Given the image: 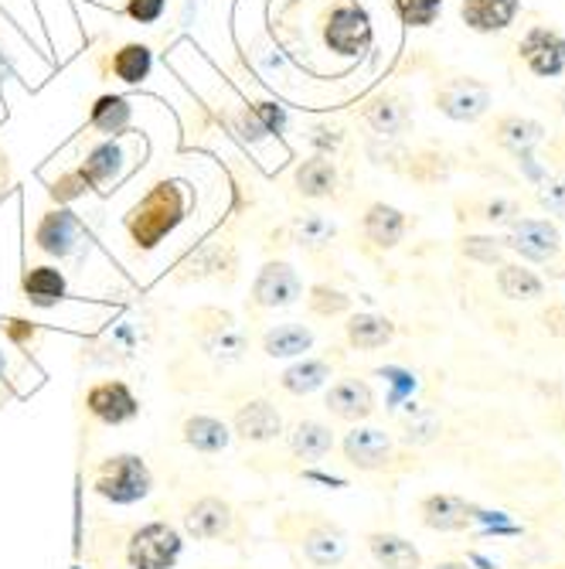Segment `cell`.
<instances>
[{"mask_svg": "<svg viewBox=\"0 0 565 569\" xmlns=\"http://www.w3.org/2000/svg\"><path fill=\"white\" fill-rule=\"evenodd\" d=\"M188 204H191V194H188L184 181L153 184L123 216V232L133 242V249H140V252L158 249L188 219Z\"/></svg>", "mask_w": 565, "mask_h": 569, "instance_id": "cell-1", "label": "cell"}, {"mask_svg": "<svg viewBox=\"0 0 565 569\" xmlns=\"http://www.w3.org/2000/svg\"><path fill=\"white\" fill-rule=\"evenodd\" d=\"M92 491L110 505H137L153 491V471L140 453H113L95 463Z\"/></svg>", "mask_w": 565, "mask_h": 569, "instance_id": "cell-2", "label": "cell"}, {"mask_svg": "<svg viewBox=\"0 0 565 569\" xmlns=\"http://www.w3.org/2000/svg\"><path fill=\"white\" fill-rule=\"evenodd\" d=\"M283 532H290V542L296 546L300 559L314 569H337L347 556V536L341 526L317 519V515H293L283 522Z\"/></svg>", "mask_w": 565, "mask_h": 569, "instance_id": "cell-3", "label": "cell"}, {"mask_svg": "<svg viewBox=\"0 0 565 569\" xmlns=\"http://www.w3.org/2000/svg\"><path fill=\"white\" fill-rule=\"evenodd\" d=\"M184 552V536L164 519H153L130 532L127 566L130 569H174Z\"/></svg>", "mask_w": 565, "mask_h": 569, "instance_id": "cell-4", "label": "cell"}, {"mask_svg": "<svg viewBox=\"0 0 565 569\" xmlns=\"http://www.w3.org/2000/svg\"><path fill=\"white\" fill-rule=\"evenodd\" d=\"M341 453L351 463L354 471L362 475H385L398 468V443L392 433H385L382 427H365V423H354L344 440H341Z\"/></svg>", "mask_w": 565, "mask_h": 569, "instance_id": "cell-5", "label": "cell"}, {"mask_svg": "<svg viewBox=\"0 0 565 569\" xmlns=\"http://www.w3.org/2000/svg\"><path fill=\"white\" fill-rule=\"evenodd\" d=\"M372 41H375L372 18L362 4H354V0H341V4H334L331 14L324 18V44L341 59L365 56Z\"/></svg>", "mask_w": 565, "mask_h": 569, "instance_id": "cell-6", "label": "cell"}, {"mask_svg": "<svg viewBox=\"0 0 565 569\" xmlns=\"http://www.w3.org/2000/svg\"><path fill=\"white\" fill-rule=\"evenodd\" d=\"M89 242V232L82 226V219L65 209V204H59V209H48L41 212L38 226H34V249L44 252L48 260H75V256L85 249Z\"/></svg>", "mask_w": 565, "mask_h": 569, "instance_id": "cell-7", "label": "cell"}, {"mask_svg": "<svg viewBox=\"0 0 565 569\" xmlns=\"http://www.w3.org/2000/svg\"><path fill=\"white\" fill-rule=\"evenodd\" d=\"M433 102L436 110L453 120V123H477L494 102V92L487 82L481 79H471V76H453V79H443L436 89H433Z\"/></svg>", "mask_w": 565, "mask_h": 569, "instance_id": "cell-8", "label": "cell"}, {"mask_svg": "<svg viewBox=\"0 0 565 569\" xmlns=\"http://www.w3.org/2000/svg\"><path fill=\"white\" fill-rule=\"evenodd\" d=\"M184 532L198 542H232L239 536V511L219 495H201L184 508Z\"/></svg>", "mask_w": 565, "mask_h": 569, "instance_id": "cell-9", "label": "cell"}, {"mask_svg": "<svg viewBox=\"0 0 565 569\" xmlns=\"http://www.w3.org/2000/svg\"><path fill=\"white\" fill-rule=\"evenodd\" d=\"M501 242L522 263H538V267L555 263L562 252V232L552 219H515Z\"/></svg>", "mask_w": 565, "mask_h": 569, "instance_id": "cell-10", "label": "cell"}, {"mask_svg": "<svg viewBox=\"0 0 565 569\" xmlns=\"http://www.w3.org/2000/svg\"><path fill=\"white\" fill-rule=\"evenodd\" d=\"M85 412L102 427H127L140 417V399L123 379H102L89 386Z\"/></svg>", "mask_w": 565, "mask_h": 569, "instance_id": "cell-11", "label": "cell"}, {"mask_svg": "<svg viewBox=\"0 0 565 569\" xmlns=\"http://www.w3.org/2000/svg\"><path fill=\"white\" fill-rule=\"evenodd\" d=\"M300 297H303L300 273L283 260H270V263H263V270L255 273V280H252L249 307L252 310H276V307L296 303Z\"/></svg>", "mask_w": 565, "mask_h": 569, "instance_id": "cell-12", "label": "cell"}, {"mask_svg": "<svg viewBox=\"0 0 565 569\" xmlns=\"http://www.w3.org/2000/svg\"><path fill=\"white\" fill-rule=\"evenodd\" d=\"M518 56L532 76L558 79L565 76V34L545 24H532L518 41Z\"/></svg>", "mask_w": 565, "mask_h": 569, "instance_id": "cell-13", "label": "cell"}, {"mask_svg": "<svg viewBox=\"0 0 565 569\" xmlns=\"http://www.w3.org/2000/svg\"><path fill=\"white\" fill-rule=\"evenodd\" d=\"M127 150H123V143H120V137H113V140H102V143H95L89 153H85V161L72 171L75 178H79V184L85 188V191H95V194H107L123 174H127Z\"/></svg>", "mask_w": 565, "mask_h": 569, "instance_id": "cell-14", "label": "cell"}, {"mask_svg": "<svg viewBox=\"0 0 565 569\" xmlns=\"http://www.w3.org/2000/svg\"><path fill=\"white\" fill-rule=\"evenodd\" d=\"M474 519H477V508L467 498L450 495V491H436L420 501V522L430 532H443V536L467 532L474 526Z\"/></svg>", "mask_w": 565, "mask_h": 569, "instance_id": "cell-15", "label": "cell"}, {"mask_svg": "<svg viewBox=\"0 0 565 569\" xmlns=\"http://www.w3.org/2000/svg\"><path fill=\"white\" fill-rule=\"evenodd\" d=\"M232 430L245 443H273L276 437H283V412L263 396L245 399V402L235 406Z\"/></svg>", "mask_w": 565, "mask_h": 569, "instance_id": "cell-16", "label": "cell"}, {"mask_svg": "<svg viewBox=\"0 0 565 569\" xmlns=\"http://www.w3.org/2000/svg\"><path fill=\"white\" fill-rule=\"evenodd\" d=\"M324 402H327L331 417H337L344 423H365L372 412H375V392H372V386L365 379H357V376L337 379L327 389Z\"/></svg>", "mask_w": 565, "mask_h": 569, "instance_id": "cell-17", "label": "cell"}, {"mask_svg": "<svg viewBox=\"0 0 565 569\" xmlns=\"http://www.w3.org/2000/svg\"><path fill=\"white\" fill-rule=\"evenodd\" d=\"M522 14V0H460V21L474 34H501Z\"/></svg>", "mask_w": 565, "mask_h": 569, "instance_id": "cell-18", "label": "cell"}, {"mask_svg": "<svg viewBox=\"0 0 565 569\" xmlns=\"http://www.w3.org/2000/svg\"><path fill=\"white\" fill-rule=\"evenodd\" d=\"M21 300L38 307V310H56L59 303L69 300V280L59 267L41 263V267H28L21 273Z\"/></svg>", "mask_w": 565, "mask_h": 569, "instance_id": "cell-19", "label": "cell"}, {"mask_svg": "<svg viewBox=\"0 0 565 569\" xmlns=\"http://www.w3.org/2000/svg\"><path fill=\"white\" fill-rule=\"evenodd\" d=\"M405 232H408V219L402 209H395V204L372 201L362 216V236L375 249H395L405 239Z\"/></svg>", "mask_w": 565, "mask_h": 569, "instance_id": "cell-20", "label": "cell"}, {"mask_svg": "<svg viewBox=\"0 0 565 569\" xmlns=\"http://www.w3.org/2000/svg\"><path fill=\"white\" fill-rule=\"evenodd\" d=\"M491 137H494V143L497 147H504V150H511V153H532L535 147H542L545 140H548V130L538 123V120H532V117H522V113H504V117H497L494 120V130H491Z\"/></svg>", "mask_w": 565, "mask_h": 569, "instance_id": "cell-21", "label": "cell"}, {"mask_svg": "<svg viewBox=\"0 0 565 569\" xmlns=\"http://www.w3.org/2000/svg\"><path fill=\"white\" fill-rule=\"evenodd\" d=\"M337 164L327 158V153H314L296 164L293 171V188L300 198H311V201H324L337 194Z\"/></svg>", "mask_w": 565, "mask_h": 569, "instance_id": "cell-22", "label": "cell"}, {"mask_svg": "<svg viewBox=\"0 0 565 569\" xmlns=\"http://www.w3.org/2000/svg\"><path fill=\"white\" fill-rule=\"evenodd\" d=\"M362 120L379 133V137H398L408 130V123H413V110H408V102L395 92H382L375 99L365 102L362 110Z\"/></svg>", "mask_w": 565, "mask_h": 569, "instance_id": "cell-23", "label": "cell"}, {"mask_svg": "<svg viewBox=\"0 0 565 569\" xmlns=\"http://www.w3.org/2000/svg\"><path fill=\"white\" fill-rule=\"evenodd\" d=\"M181 440L194 453L212 457L232 443V433H229V423H222L219 417H209V412H191V417L181 423Z\"/></svg>", "mask_w": 565, "mask_h": 569, "instance_id": "cell-24", "label": "cell"}, {"mask_svg": "<svg viewBox=\"0 0 565 569\" xmlns=\"http://www.w3.org/2000/svg\"><path fill=\"white\" fill-rule=\"evenodd\" d=\"M365 546L382 569H423V552L398 532H369Z\"/></svg>", "mask_w": 565, "mask_h": 569, "instance_id": "cell-25", "label": "cell"}, {"mask_svg": "<svg viewBox=\"0 0 565 569\" xmlns=\"http://www.w3.org/2000/svg\"><path fill=\"white\" fill-rule=\"evenodd\" d=\"M344 338L354 351H379L389 348L395 341V325L385 315H372V310H362V315H351L344 325Z\"/></svg>", "mask_w": 565, "mask_h": 569, "instance_id": "cell-26", "label": "cell"}, {"mask_svg": "<svg viewBox=\"0 0 565 569\" xmlns=\"http://www.w3.org/2000/svg\"><path fill=\"white\" fill-rule=\"evenodd\" d=\"M130 120H133V107H130V99L127 96H99L92 102V110H89V130L102 133L107 140L113 137H123L130 130Z\"/></svg>", "mask_w": 565, "mask_h": 569, "instance_id": "cell-27", "label": "cell"}, {"mask_svg": "<svg viewBox=\"0 0 565 569\" xmlns=\"http://www.w3.org/2000/svg\"><path fill=\"white\" fill-rule=\"evenodd\" d=\"M331 376H334V366L327 358H300V361H293L290 369H283L280 389L286 396H311L321 386H327Z\"/></svg>", "mask_w": 565, "mask_h": 569, "instance_id": "cell-28", "label": "cell"}, {"mask_svg": "<svg viewBox=\"0 0 565 569\" xmlns=\"http://www.w3.org/2000/svg\"><path fill=\"white\" fill-rule=\"evenodd\" d=\"M494 283L504 300H542L545 297V280L528 270L525 263H501L494 273Z\"/></svg>", "mask_w": 565, "mask_h": 569, "instance_id": "cell-29", "label": "cell"}, {"mask_svg": "<svg viewBox=\"0 0 565 569\" xmlns=\"http://www.w3.org/2000/svg\"><path fill=\"white\" fill-rule=\"evenodd\" d=\"M110 69L120 82L127 86H140L150 79L153 72V48L143 44V41H127L113 51V59H110Z\"/></svg>", "mask_w": 565, "mask_h": 569, "instance_id": "cell-30", "label": "cell"}, {"mask_svg": "<svg viewBox=\"0 0 565 569\" xmlns=\"http://www.w3.org/2000/svg\"><path fill=\"white\" fill-rule=\"evenodd\" d=\"M290 450L300 460H324L334 450V430L321 420H300L290 433Z\"/></svg>", "mask_w": 565, "mask_h": 569, "instance_id": "cell-31", "label": "cell"}, {"mask_svg": "<svg viewBox=\"0 0 565 569\" xmlns=\"http://www.w3.org/2000/svg\"><path fill=\"white\" fill-rule=\"evenodd\" d=\"M314 348V331L303 325H276L263 335V351L270 358H303Z\"/></svg>", "mask_w": 565, "mask_h": 569, "instance_id": "cell-32", "label": "cell"}, {"mask_svg": "<svg viewBox=\"0 0 565 569\" xmlns=\"http://www.w3.org/2000/svg\"><path fill=\"white\" fill-rule=\"evenodd\" d=\"M290 232H293V242L300 246V249H321V246H331V239L337 236V229H334V222H327L324 216H317V212H306V216H300L293 226H290Z\"/></svg>", "mask_w": 565, "mask_h": 569, "instance_id": "cell-33", "label": "cell"}, {"mask_svg": "<svg viewBox=\"0 0 565 569\" xmlns=\"http://www.w3.org/2000/svg\"><path fill=\"white\" fill-rule=\"evenodd\" d=\"M306 307H311L314 318H341L351 310V297L337 287L327 283H314L311 293H306Z\"/></svg>", "mask_w": 565, "mask_h": 569, "instance_id": "cell-34", "label": "cell"}, {"mask_svg": "<svg viewBox=\"0 0 565 569\" xmlns=\"http://www.w3.org/2000/svg\"><path fill=\"white\" fill-rule=\"evenodd\" d=\"M460 252H464L471 263H481V267H501L504 256H507V249L497 236H464L460 239Z\"/></svg>", "mask_w": 565, "mask_h": 569, "instance_id": "cell-35", "label": "cell"}, {"mask_svg": "<svg viewBox=\"0 0 565 569\" xmlns=\"http://www.w3.org/2000/svg\"><path fill=\"white\" fill-rule=\"evenodd\" d=\"M395 14L405 28H433L443 14V0H395Z\"/></svg>", "mask_w": 565, "mask_h": 569, "instance_id": "cell-36", "label": "cell"}, {"mask_svg": "<svg viewBox=\"0 0 565 569\" xmlns=\"http://www.w3.org/2000/svg\"><path fill=\"white\" fill-rule=\"evenodd\" d=\"M440 430H443V423L433 417L430 409H423V412H416V417H408V420H405V427H402V443H405V447H426V443H433V440L440 437Z\"/></svg>", "mask_w": 565, "mask_h": 569, "instance_id": "cell-37", "label": "cell"}, {"mask_svg": "<svg viewBox=\"0 0 565 569\" xmlns=\"http://www.w3.org/2000/svg\"><path fill=\"white\" fill-rule=\"evenodd\" d=\"M123 14L133 21V24H158L164 14H168V0H127L123 4Z\"/></svg>", "mask_w": 565, "mask_h": 569, "instance_id": "cell-38", "label": "cell"}, {"mask_svg": "<svg viewBox=\"0 0 565 569\" xmlns=\"http://www.w3.org/2000/svg\"><path fill=\"white\" fill-rule=\"evenodd\" d=\"M538 204L548 212V216H555V219H562L565 222V174H558V178H548L542 188H538Z\"/></svg>", "mask_w": 565, "mask_h": 569, "instance_id": "cell-39", "label": "cell"}, {"mask_svg": "<svg viewBox=\"0 0 565 569\" xmlns=\"http://www.w3.org/2000/svg\"><path fill=\"white\" fill-rule=\"evenodd\" d=\"M515 216H518V204H515V201H507V198L487 201V204H484V212H481V219L491 222V226H511V222H515Z\"/></svg>", "mask_w": 565, "mask_h": 569, "instance_id": "cell-40", "label": "cell"}, {"mask_svg": "<svg viewBox=\"0 0 565 569\" xmlns=\"http://www.w3.org/2000/svg\"><path fill=\"white\" fill-rule=\"evenodd\" d=\"M4 331H8V338L18 345V348H31V341L38 338V325L34 321H24V318H8L4 321Z\"/></svg>", "mask_w": 565, "mask_h": 569, "instance_id": "cell-41", "label": "cell"}, {"mask_svg": "<svg viewBox=\"0 0 565 569\" xmlns=\"http://www.w3.org/2000/svg\"><path fill=\"white\" fill-rule=\"evenodd\" d=\"M542 325L552 338L565 341V303H552L545 307V315H542Z\"/></svg>", "mask_w": 565, "mask_h": 569, "instance_id": "cell-42", "label": "cell"}, {"mask_svg": "<svg viewBox=\"0 0 565 569\" xmlns=\"http://www.w3.org/2000/svg\"><path fill=\"white\" fill-rule=\"evenodd\" d=\"M8 184H11V161H8L4 147H0V191H4Z\"/></svg>", "mask_w": 565, "mask_h": 569, "instance_id": "cell-43", "label": "cell"}, {"mask_svg": "<svg viewBox=\"0 0 565 569\" xmlns=\"http://www.w3.org/2000/svg\"><path fill=\"white\" fill-rule=\"evenodd\" d=\"M433 569H471V562H464V559H443Z\"/></svg>", "mask_w": 565, "mask_h": 569, "instance_id": "cell-44", "label": "cell"}, {"mask_svg": "<svg viewBox=\"0 0 565 569\" xmlns=\"http://www.w3.org/2000/svg\"><path fill=\"white\" fill-rule=\"evenodd\" d=\"M558 113H562V117H565V89H562V92H558Z\"/></svg>", "mask_w": 565, "mask_h": 569, "instance_id": "cell-45", "label": "cell"}]
</instances>
